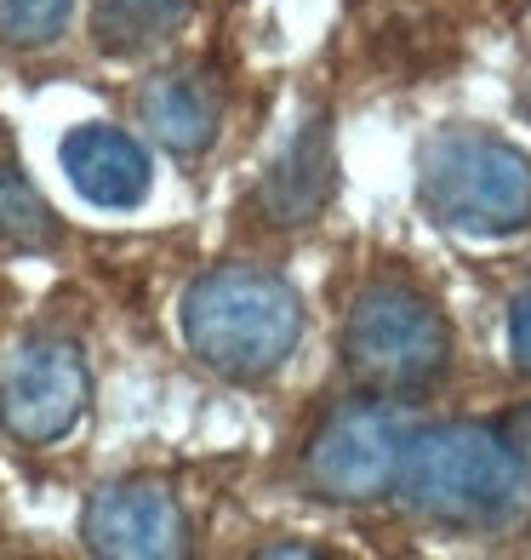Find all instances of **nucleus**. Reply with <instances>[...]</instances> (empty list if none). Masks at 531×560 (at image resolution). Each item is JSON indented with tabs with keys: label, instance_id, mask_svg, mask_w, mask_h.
I'll use <instances>...</instances> for the list:
<instances>
[{
	"label": "nucleus",
	"instance_id": "1",
	"mask_svg": "<svg viewBox=\"0 0 531 560\" xmlns=\"http://www.w3.org/2000/svg\"><path fill=\"white\" fill-rule=\"evenodd\" d=\"M394 492L435 526L503 532L531 509V464L509 441V429H486L463 418L428 423L412 429Z\"/></svg>",
	"mask_w": 531,
	"mask_h": 560
},
{
	"label": "nucleus",
	"instance_id": "2",
	"mask_svg": "<svg viewBox=\"0 0 531 560\" xmlns=\"http://www.w3.org/2000/svg\"><path fill=\"white\" fill-rule=\"evenodd\" d=\"M303 338V303L286 275L263 264H217L184 292V343L217 377H269Z\"/></svg>",
	"mask_w": 531,
	"mask_h": 560
},
{
	"label": "nucleus",
	"instance_id": "3",
	"mask_svg": "<svg viewBox=\"0 0 531 560\" xmlns=\"http://www.w3.org/2000/svg\"><path fill=\"white\" fill-rule=\"evenodd\" d=\"M417 195L458 235H515L531 223V155L474 126H446L417 149Z\"/></svg>",
	"mask_w": 531,
	"mask_h": 560
},
{
	"label": "nucleus",
	"instance_id": "4",
	"mask_svg": "<svg viewBox=\"0 0 531 560\" xmlns=\"http://www.w3.org/2000/svg\"><path fill=\"white\" fill-rule=\"evenodd\" d=\"M343 361L377 389H428L451 361V332L412 287H366L343 320Z\"/></svg>",
	"mask_w": 531,
	"mask_h": 560
},
{
	"label": "nucleus",
	"instance_id": "5",
	"mask_svg": "<svg viewBox=\"0 0 531 560\" xmlns=\"http://www.w3.org/2000/svg\"><path fill=\"white\" fill-rule=\"evenodd\" d=\"M412 441V418L389 400L354 395L338 400L303 452L309 487L332 503H371L400 487V457Z\"/></svg>",
	"mask_w": 531,
	"mask_h": 560
},
{
	"label": "nucleus",
	"instance_id": "6",
	"mask_svg": "<svg viewBox=\"0 0 531 560\" xmlns=\"http://www.w3.org/2000/svg\"><path fill=\"white\" fill-rule=\"evenodd\" d=\"M92 406V372L69 338H23L0 366V429L17 446H58Z\"/></svg>",
	"mask_w": 531,
	"mask_h": 560
},
{
	"label": "nucleus",
	"instance_id": "7",
	"mask_svg": "<svg viewBox=\"0 0 531 560\" xmlns=\"http://www.w3.org/2000/svg\"><path fill=\"white\" fill-rule=\"evenodd\" d=\"M81 538L104 560H177L189 555V515L155 480H115L92 492Z\"/></svg>",
	"mask_w": 531,
	"mask_h": 560
},
{
	"label": "nucleus",
	"instance_id": "8",
	"mask_svg": "<svg viewBox=\"0 0 531 560\" xmlns=\"http://www.w3.org/2000/svg\"><path fill=\"white\" fill-rule=\"evenodd\" d=\"M58 161L69 172L74 195L92 200V207H104V212L143 207L149 184H155L143 143L132 132H120V126H74L58 149Z\"/></svg>",
	"mask_w": 531,
	"mask_h": 560
},
{
	"label": "nucleus",
	"instance_id": "9",
	"mask_svg": "<svg viewBox=\"0 0 531 560\" xmlns=\"http://www.w3.org/2000/svg\"><path fill=\"white\" fill-rule=\"evenodd\" d=\"M332 184H338V155H332V126L320 115L303 120L292 143L274 155V166L263 172L258 184V212L274 223V229H297V223H315L320 207L332 200Z\"/></svg>",
	"mask_w": 531,
	"mask_h": 560
},
{
	"label": "nucleus",
	"instance_id": "10",
	"mask_svg": "<svg viewBox=\"0 0 531 560\" xmlns=\"http://www.w3.org/2000/svg\"><path fill=\"white\" fill-rule=\"evenodd\" d=\"M138 120L149 126V138L172 155H206L212 138H217V120H223V104L217 92L200 81V74H155L143 92H138Z\"/></svg>",
	"mask_w": 531,
	"mask_h": 560
},
{
	"label": "nucleus",
	"instance_id": "11",
	"mask_svg": "<svg viewBox=\"0 0 531 560\" xmlns=\"http://www.w3.org/2000/svg\"><path fill=\"white\" fill-rule=\"evenodd\" d=\"M194 18V0H92V40L115 58H138Z\"/></svg>",
	"mask_w": 531,
	"mask_h": 560
},
{
	"label": "nucleus",
	"instance_id": "12",
	"mask_svg": "<svg viewBox=\"0 0 531 560\" xmlns=\"http://www.w3.org/2000/svg\"><path fill=\"white\" fill-rule=\"evenodd\" d=\"M63 235V223L52 218L46 195L23 172L0 166V241H12L17 252H52Z\"/></svg>",
	"mask_w": 531,
	"mask_h": 560
},
{
	"label": "nucleus",
	"instance_id": "13",
	"mask_svg": "<svg viewBox=\"0 0 531 560\" xmlns=\"http://www.w3.org/2000/svg\"><path fill=\"white\" fill-rule=\"evenodd\" d=\"M74 0H0V40L7 46H52Z\"/></svg>",
	"mask_w": 531,
	"mask_h": 560
},
{
	"label": "nucleus",
	"instance_id": "14",
	"mask_svg": "<svg viewBox=\"0 0 531 560\" xmlns=\"http://www.w3.org/2000/svg\"><path fill=\"white\" fill-rule=\"evenodd\" d=\"M509 354H515L520 372H531V292L509 310Z\"/></svg>",
	"mask_w": 531,
	"mask_h": 560
},
{
	"label": "nucleus",
	"instance_id": "15",
	"mask_svg": "<svg viewBox=\"0 0 531 560\" xmlns=\"http://www.w3.org/2000/svg\"><path fill=\"white\" fill-rule=\"evenodd\" d=\"M503 429H509V441L526 452V464H531V412H520V418H509V423H503Z\"/></svg>",
	"mask_w": 531,
	"mask_h": 560
}]
</instances>
